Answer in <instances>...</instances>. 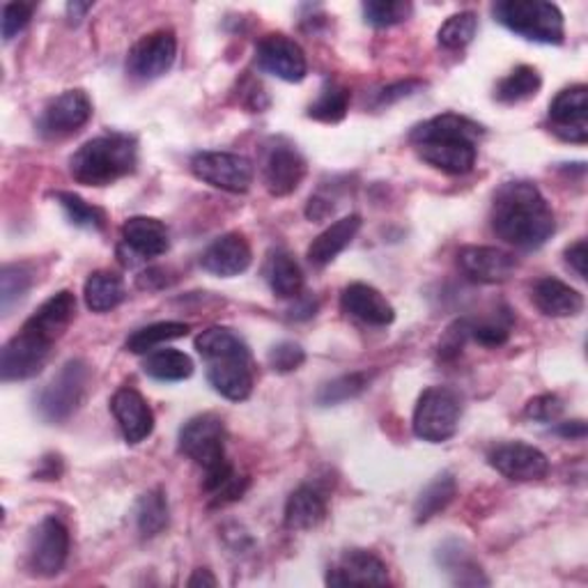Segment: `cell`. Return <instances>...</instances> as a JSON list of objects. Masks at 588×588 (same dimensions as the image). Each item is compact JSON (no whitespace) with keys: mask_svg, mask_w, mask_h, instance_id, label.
<instances>
[{"mask_svg":"<svg viewBox=\"0 0 588 588\" xmlns=\"http://www.w3.org/2000/svg\"><path fill=\"white\" fill-rule=\"evenodd\" d=\"M254 263V250L242 233H226L214 239L201 258V267L214 276L233 278L244 274Z\"/></svg>","mask_w":588,"mask_h":588,"instance_id":"obj_22","label":"cell"},{"mask_svg":"<svg viewBox=\"0 0 588 588\" xmlns=\"http://www.w3.org/2000/svg\"><path fill=\"white\" fill-rule=\"evenodd\" d=\"M195 350L207 366V382L218 396L242 403L250 396L256 384L254 356L248 345L228 327H210L199 339Z\"/></svg>","mask_w":588,"mask_h":588,"instance_id":"obj_3","label":"cell"},{"mask_svg":"<svg viewBox=\"0 0 588 588\" xmlns=\"http://www.w3.org/2000/svg\"><path fill=\"white\" fill-rule=\"evenodd\" d=\"M536 308L547 318H573L584 311V297L568 284L558 281L554 276L541 278L531 292Z\"/></svg>","mask_w":588,"mask_h":588,"instance_id":"obj_25","label":"cell"},{"mask_svg":"<svg viewBox=\"0 0 588 588\" xmlns=\"http://www.w3.org/2000/svg\"><path fill=\"white\" fill-rule=\"evenodd\" d=\"M171 248V233H168L165 223L152 216H131L122 226V246L120 256L122 263L133 258V265L138 260H152L163 256Z\"/></svg>","mask_w":588,"mask_h":588,"instance_id":"obj_18","label":"cell"},{"mask_svg":"<svg viewBox=\"0 0 588 588\" xmlns=\"http://www.w3.org/2000/svg\"><path fill=\"white\" fill-rule=\"evenodd\" d=\"M488 462L509 481L531 483L543 481L549 473V460L541 448L524 443V441H506L496 443L488 453Z\"/></svg>","mask_w":588,"mask_h":588,"instance_id":"obj_14","label":"cell"},{"mask_svg":"<svg viewBox=\"0 0 588 588\" xmlns=\"http://www.w3.org/2000/svg\"><path fill=\"white\" fill-rule=\"evenodd\" d=\"M90 10H93V3H78V0H74V3L67 6V19L72 23H81V19H86Z\"/></svg>","mask_w":588,"mask_h":588,"instance_id":"obj_54","label":"cell"},{"mask_svg":"<svg viewBox=\"0 0 588 588\" xmlns=\"http://www.w3.org/2000/svg\"><path fill=\"white\" fill-rule=\"evenodd\" d=\"M191 588H195V586H216L218 584V579L210 573V570H205V568H201V570H195L193 575H191V579L186 581Z\"/></svg>","mask_w":588,"mask_h":588,"instance_id":"obj_55","label":"cell"},{"mask_svg":"<svg viewBox=\"0 0 588 588\" xmlns=\"http://www.w3.org/2000/svg\"><path fill=\"white\" fill-rule=\"evenodd\" d=\"M549 122L562 141L588 143V88L579 83L558 93L549 104Z\"/></svg>","mask_w":588,"mask_h":588,"instance_id":"obj_16","label":"cell"},{"mask_svg":"<svg viewBox=\"0 0 588 588\" xmlns=\"http://www.w3.org/2000/svg\"><path fill=\"white\" fill-rule=\"evenodd\" d=\"M191 173L201 182L228 193H246L254 184V163L235 152L193 154Z\"/></svg>","mask_w":588,"mask_h":588,"instance_id":"obj_11","label":"cell"},{"mask_svg":"<svg viewBox=\"0 0 588 588\" xmlns=\"http://www.w3.org/2000/svg\"><path fill=\"white\" fill-rule=\"evenodd\" d=\"M93 118V101L86 90H65L46 104L40 118L44 138H65L86 127Z\"/></svg>","mask_w":588,"mask_h":588,"instance_id":"obj_15","label":"cell"},{"mask_svg":"<svg viewBox=\"0 0 588 588\" xmlns=\"http://www.w3.org/2000/svg\"><path fill=\"white\" fill-rule=\"evenodd\" d=\"M143 371L159 382H182L193 375V361L180 350H157L143 361Z\"/></svg>","mask_w":588,"mask_h":588,"instance_id":"obj_34","label":"cell"},{"mask_svg":"<svg viewBox=\"0 0 588 588\" xmlns=\"http://www.w3.org/2000/svg\"><path fill=\"white\" fill-rule=\"evenodd\" d=\"M483 127L458 114H441L409 133V143L428 165L446 175H467L479 159Z\"/></svg>","mask_w":588,"mask_h":588,"instance_id":"obj_2","label":"cell"},{"mask_svg":"<svg viewBox=\"0 0 588 588\" xmlns=\"http://www.w3.org/2000/svg\"><path fill=\"white\" fill-rule=\"evenodd\" d=\"M524 411L528 418H534V421L554 424L556 418L564 414V400L554 394H543V396H536L534 400H528Z\"/></svg>","mask_w":588,"mask_h":588,"instance_id":"obj_47","label":"cell"},{"mask_svg":"<svg viewBox=\"0 0 588 588\" xmlns=\"http://www.w3.org/2000/svg\"><path fill=\"white\" fill-rule=\"evenodd\" d=\"M456 492H458L456 475L451 471L439 473L437 479L421 494H418V499L414 503V520L418 524L432 520L435 515L446 511L448 503L456 499Z\"/></svg>","mask_w":588,"mask_h":588,"instance_id":"obj_30","label":"cell"},{"mask_svg":"<svg viewBox=\"0 0 588 588\" xmlns=\"http://www.w3.org/2000/svg\"><path fill=\"white\" fill-rule=\"evenodd\" d=\"M189 331L191 327L184 322H157V324L133 331L127 339V350L131 354H150L163 343L184 339V335H189Z\"/></svg>","mask_w":588,"mask_h":588,"instance_id":"obj_35","label":"cell"},{"mask_svg":"<svg viewBox=\"0 0 588 588\" xmlns=\"http://www.w3.org/2000/svg\"><path fill=\"white\" fill-rule=\"evenodd\" d=\"M324 520H327V501L316 488L301 485L290 494L286 503V526L290 531L316 528Z\"/></svg>","mask_w":588,"mask_h":588,"instance_id":"obj_28","label":"cell"},{"mask_svg":"<svg viewBox=\"0 0 588 588\" xmlns=\"http://www.w3.org/2000/svg\"><path fill=\"white\" fill-rule=\"evenodd\" d=\"M165 276H168L165 269L150 267L141 276H138L136 284H138V288H141V290H161V288H165L168 284H171Z\"/></svg>","mask_w":588,"mask_h":588,"instance_id":"obj_50","label":"cell"},{"mask_svg":"<svg viewBox=\"0 0 588 588\" xmlns=\"http://www.w3.org/2000/svg\"><path fill=\"white\" fill-rule=\"evenodd\" d=\"M426 83L424 81H400V83H394V86H386L377 93V99L375 104L377 106H391L396 104L400 99H407L411 95H416L418 90H424Z\"/></svg>","mask_w":588,"mask_h":588,"instance_id":"obj_48","label":"cell"},{"mask_svg":"<svg viewBox=\"0 0 588 588\" xmlns=\"http://www.w3.org/2000/svg\"><path fill=\"white\" fill-rule=\"evenodd\" d=\"M35 271L31 265L14 263L0 269V311L10 316L12 308L33 288Z\"/></svg>","mask_w":588,"mask_h":588,"instance_id":"obj_37","label":"cell"},{"mask_svg":"<svg viewBox=\"0 0 588 588\" xmlns=\"http://www.w3.org/2000/svg\"><path fill=\"white\" fill-rule=\"evenodd\" d=\"M458 265L469 281L483 286L509 281L517 269L515 256L496 246H464L458 254Z\"/></svg>","mask_w":588,"mask_h":588,"instance_id":"obj_19","label":"cell"},{"mask_svg":"<svg viewBox=\"0 0 588 588\" xmlns=\"http://www.w3.org/2000/svg\"><path fill=\"white\" fill-rule=\"evenodd\" d=\"M180 453L203 467V471H212L228 462L223 418L212 411L189 418L180 430Z\"/></svg>","mask_w":588,"mask_h":588,"instance_id":"obj_8","label":"cell"},{"mask_svg":"<svg viewBox=\"0 0 588 588\" xmlns=\"http://www.w3.org/2000/svg\"><path fill=\"white\" fill-rule=\"evenodd\" d=\"M260 171L267 191L276 199H284L301 186L308 173V163L297 146L288 143L286 138H271L265 143Z\"/></svg>","mask_w":588,"mask_h":588,"instance_id":"obj_10","label":"cell"},{"mask_svg":"<svg viewBox=\"0 0 588 588\" xmlns=\"http://www.w3.org/2000/svg\"><path fill=\"white\" fill-rule=\"evenodd\" d=\"M178 38L173 31H154L138 40L127 55V74L138 81H154L175 65Z\"/></svg>","mask_w":588,"mask_h":588,"instance_id":"obj_13","label":"cell"},{"mask_svg":"<svg viewBox=\"0 0 588 588\" xmlns=\"http://www.w3.org/2000/svg\"><path fill=\"white\" fill-rule=\"evenodd\" d=\"M267 361H269V368L274 373H281V375H288V373H295L303 366L306 361V352L299 343H292V341H284L278 343L269 350L267 354Z\"/></svg>","mask_w":588,"mask_h":588,"instance_id":"obj_44","label":"cell"},{"mask_svg":"<svg viewBox=\"0 0 588 588\" xmlns=\"http://www.w3.org/2000/svg\"><path fill=\"white\" fill-rule=\"evenodd\" d=\"M35 12L33 3H8L3 8V19H0V33H3V40L10 42L14 40L23 28L31 23Z\"/></svg>","mask_w":588,"mask_h":588,"instance_id":"obj_45","label":"cell"},{"mask_svg":"<svg viewBox=\"0 0 588 588\" xmlns=\"http://www.w3.org/2000/svg\"><path fill=\"white\" fill-rule=\"evenodd\" d=\"M543 88V78L536 67L520 65L509 76H503L496 86V101L501 104H522L534 99Z\"/></svg>","mask_w":588,"mask_h":588,"instance_id":"obj_32","label":"cell"},{"mask_svg":"<svg viewBox=\"0 0 588 588\" xmlns=\"http://www.w3.org/2000/svg\"><path fill=\"white\" fill-rule=\"evenodd\" d=\"M490 223L499 239L520 250H536L556 233L554 210L543 191L528 180L503 182L496 189Z\"/></svg>","mask_w":588,"mask_h":588,"instance_id":"obj_1","label":"cell"},{"mask_svg":"<svg viewBox=\"0 0 588 588\" xmlns=\"http://www.w3.org/2000/svg\"><path fill=\"white\" fill-rule=\"evenodd\" d=\"M388 581L386 564L368 549H348L327 575L329 586H386Z\"/></svg>","mask_w":588,"mask_h":588,"instance_id":"obj_21","label":"cell"},{"mask_svg":"<svg viewBox=\"0 0 588 588\" xmlns=\"http://www.w3.org/2000/svg\"><path fill=\"white\" fill-rule=\"evenodd\" d=\"M203 488L210 494L212 506H226V503L242 499L248 488V479L239 475L231 462H223L221 467L205 471Z\"/></svg>","mask_w":588,"mask_h":588,"instance_id":"obj_31","label":"cell"},{"mask_svg":"<svg viewBox=\"0 0 588 588\" xmlns=\"http://www.w3.org/2000/svg\"><path fill=\"white\" fill-rule=\"evenodd\" d=\"M475 33H479V17H475L473 12H460V14L448 17L443 21V25L439 28V33H437V40L443 49L458 51V49H464L467 44H471Z\"/></svg>","mask_w":588,"mask_h":588,"instance_id":"obj_41","label":"cell"},{"mask_svg":"<svg viewBox=\"0 0 588 588\" xmlns=\"http://www.w3.org/2000/svg\"><path fill=\"white\" fill-rule=\"evenodd\" d=\"M265 281L278 299H297L303 290V271L286 248H276L267 256Z\"/></svg>","mask_w":588,"mask_h":588,"instance_id":"obj_27","label":"cell"},{"mask_svg":"<svg viewBox=\"0 0 588 588\" xmlns=\"http://www.w3.org/2000/svg\"><path fill=\"white\" fill-rule=\"evenodd\" d=\"M110 411L116 416L125 441L131 446L146 441L154 430V414L148 400L131 386L116 391V396L110 398Z\"/></svg>","mask_w":588,"mask_h":588,"instance_id":"obj_20","label":"cell"},{"mask_svg":"<svg viewBox=\"0 0 588 588\" xmlns=\"http://www.w3.org/2000/svg\"><path fill=\"white\" fill-rule=\"evenodd\" d=\"M53 341L46 335L28 327L23 322L21 331L6 343L3 352H0V377L3 382H21L31 379L38 373H42L44 363L49 361Z\"/></svg>","mask_w":588,"mask_h":588,"instance_id":"obj_9","label":"cell"},{"mask_svg":"<svg viewBox=\"0 0 588 588\" xmlns=\"http://www.w3.org/2000/svg\"><path fill=\"white\" fill-rule=\"evenodd\" d=\"M90 379V366L83 359H70L40 394L38 414L46 424H63L81 407Z\"/></svg>","mask_w":588,"mask_h":588,"instance_id":"obj_7","label":"cell"},{"mask_svg":"<svg viewBox=\"0 0 588 588\" xmlns=\"http://www.w3.org/2000/svg\"><path fill=\"white\" fill-rule=\"evenodd\" d=\"M138 143L129 133H104L83 143L70 159V173L83 186H108L131 175Z\"/></svg>","mask_w":588,"mask_h":588,"instance_id":"obj_4","label":"cell"},{"mask_svg":"<svg viewBox=\"0 0 588 588\" xmlns=\"http://www.w3.org/2000/svg\"><path fill=\"white\" fill-rule=\"evenodd\" d=\"M70 556V531L58 517H46L28 543V568L40 577L61 575Z\"/></svg>","mask_w":588,"mask_h":588,"instance_id":"obj_12","label":"cell"},{"mask_svg":"<svg viewBox=\"0 0 588 588\" xmlns=\"http://www.w3.org/2000/svg\"><path fill=\"white\" fill-rule=\"evenodd\" d=\"M256 63L263 72L286 83H299L308 74L303 49L288 35L271 33L258 42Z\"/></svg>","mask_w":588,"mask_h":588,"instance_id":"obj_17","label":"cell"},{"mask_svg":"<svg viewBox=\"0 0 588 588\" xmlns=\"http://www.w3.org/2000/svg\"><path fill=\"white\" fill-rule=\"evenodd\" d=\"M471 339L469 335V320H456L451 327H448L441 335V341H439V356L443 361H451L456 359L464 343Z\"/></svg>","mask_w":588,"mask_h":588,"instance_id":"obj_46","label":"cell"},{"mask_svg":"<svg viewBox=\"0 0 588 588\" xmlns=\"http://www.w3.org/2000/svg\"><path fill=\"white\" fill-rule=\"evenodd\" d=\"M61 473H63L61 456H46V458H42V467L35 471V479H40V481H58Z\"/></svg>","mask_w":588,"mask_h":588,"instance_id":"obj_51","label":"cell"},{"mask_svg":"<svg viewBox=\"0 0 588 588\" xmlns=\"http://www.w3.org/2000/svg\"><path fill=\"white\" fill-rule=\"evenodd\" d=\"M361 226H363V221L359 214H348L335 223H331V226L324 233H320L311 246H308V254H306L308 263L318 269L331 265L354 242Z\"/></svg>","mask_w":588,"mask_h":588,"instance_id":"obj_24","label":"cell"},{"mask_svg":"<svg viewBox=\"0 0 588 588\" xmlns=\"http://www.w3.org/2000/svg\"><path fill=\"white\" fill-rule=\"evenodd\" d=\"M462 416V403L453 388L430 386L416 403L411 428L418 439L428 443H443L456 437Z\"/></svg>","mask_w":588,"mask_h":588,"instance_id":"obj_6","label":"cell"},{"mask_svg":"<svg viewBox=\"0 0 588 588\" xmlns=\"http://www.w3.org/2000/svg\"><path fill=\"white\" fill-rule=\"evenodd\" d=\"M341 308L354 320L371 327H388L396 320V311L391 301L368 284H352L341 295Z\"/></svg>","mask_w":588,"mask_h":588,"instance_id":"obj_23","label":"cell"},{"mask_svg":"<svg viewBox=\"0 0 588 588\" xmlns=\"http://www.w3.org/2000/svg\"><path fill=\"white\" fill-rule=\"evenodd\" d=\"M55 201L65 210L70 223H74L76 228H86V231H104L106 228V212L97 205H90L81 199V195L72 191H58L53 193Z\"/></svg>","mask_w":588,"mask_h":588,"instance_id":"obj_40","label":"cell"},{"mask_svg":"<svg viewBox=\"0 0 588 588\" xmlns=\"http://www.w3.org/2000/svg\"><path fill=\"white\" fill-rule=\"evenodd\" d=\"M494 19L511 33L536 44H564L566 21L562 10L543 0H501L492 8Z\"/></svg>","mask_w":588,"mask_h":588,"instance_id":"obj_5","label":"cell"},{"mask_svg":"<svg viewBox=\"0 0 588 588\" xmlns=\"http://www.w3.org/2000/svg\"><path fill=\"white\" fill-rule=\"evenodd\" d=\"M331 212H333V205L329 201H324V199H318V195H316V199L308 201V207H306V216L311 218V221H324Z\"/></svg>","mask_w":588,"mask_h":588,"instance_id":"obj_52","label":"cell"},{"mask_svg":"<svg viewBox=\"0 0 588 588\" xmlns=\"http://www.w3.org/2000/svg\"><path fill=\"white\" fill-rule=\"evenodd\" d=\"M566 260L575 269L579 278H586V260H588V248L586 239H577L573 246L566 248Z\"/></svg>","mask_w":588,"mask_h":588,"instance_id":"obj_49","label":"cell"},{"mask_svg":"<svg viewBox=\"0 0 588 588\" xmlns=\"http://www.w3.org/2000/svg\"><path fill=\"white\" fill-rule=\"evenodd\" d=\"M136 528L143 538H154L168 526L171 511H168V499L163 490H150L136 503Z\"/></svg>","mask_w":588,"mask_h":588,"instance_id":"obj_33","label":"cell"},{"mask_svg":"<svg viewBox=\"0 0 588 588\" xmlns=\"http://www.w3.org/2000/svg\"><path fill=\"white\" fill-rule=\"evenodd\" d=\"M76 316V297L70 290H63L58 295L49 297L38 311L25 320L28 327H33L42 335H46L49 341H61L70 324L74 322Z\"/></svg>","mask_w":588,"mask_h":588,"instance_id":"obj_26","label":"cell"},{"mask_svg":"<svg viewBox=\"0 0 588 588\" xmlns=\"http://www.w3.org/2000/svg\"><path fill=\"white\" fill-rule=\"evenodd\" d=\"M371 382H373V373H366V371L335 377V379H331V382L320 386L316 400L322 407H333V405L354 400V398H359L363 394V391L371 386Z\"/></svg>","mask_w":588,"mask_h":588,"instance_id":"obj_39","label":"cell"},{"mask_svg":"<svg viewBox=\"0 0 588 588\" xmlns=\"http://www.w3.org/2000/svg\"><path fill=\"white\" fill-rule=\"evenodd\" d=\"M348 108H350V90L341 86V83L327 81L318 99L308 106V118H313L318 122H327V125H335V122L345 120Z\"/></svg>","mask_w":588,"mask_h":588,"instance_id":"obj_36","label":"cell"},{"mask_svg":"<svg viewBox=\"0 0 588 588\" xmlns=\"http://www.w3.org/2000/svg\"><path fill=\"white\" fill-rule=\"evenodd\" d=\"M363 19L375 28H391L407 21L414 12V6L407 0H368L363 3Z\"/></svg>","mask_w":588,"mask_h":588,"instance_id":"obj_42","label":"cell"},{"mask_svg":"<svg viewBox=\"0 0 588 588\" xmlns=\"http://www.w3.org/2000/svg\"><path fill=\"white\" fill-rule=\"evenodd\" d=\"M125 284L116 271H95L83 286V299L93 313H108L125 301Z\"/></svg>","mask_w":588,"mask_h":588,"instance_id":"obj_29","label":"cell"},{"mask_svg":"<svg viewBox=\"0 0 588 588\" xmlns=\"http://www.w3.org/2000/svg\"><path fill=\"white\" fill-rule=\"evenodd\" d=\"M556 435H562L564 439H584L586 437V421L577 418V421H566L556 426Z\"/></svg>","mask_w":588,"mask_h":588,"instance_id":"obj_53","label":"cell"},{"mask_svg":"<svg viewBox=\"0 0 588 588\" xmlns=\"http://www.w3.org/2000/svg\"><path fill=\"white\" fill-rule=\"evenodd\" d=\"M509 313L511 311H503L501 316H496L492 320H481V322L469 320V335L475 343H481L483 348H501L503 343L509 341L511 327H513V318Z\"/></svg>","mask_w":588,"mask_h":588,"instance_id":"obj_43","label":"cell"},{"mask_svg":"<svg viewBox=\"0 0 588 588\" xmlns=\"http://www.w3.org/2000/svg\"><path fill=\"white\" fill-rule=\"evenodd\" d=\"M439 562L446 568V573L453 575V581L460 586H485L490 584L488 577H483V570L475 566L469 552L462 549L460 543H448L439 549Z\"/></svg>","mask_w":588,"mask_h":588,"instance_id":"obj_38","label":"cell"}]
</instances>
